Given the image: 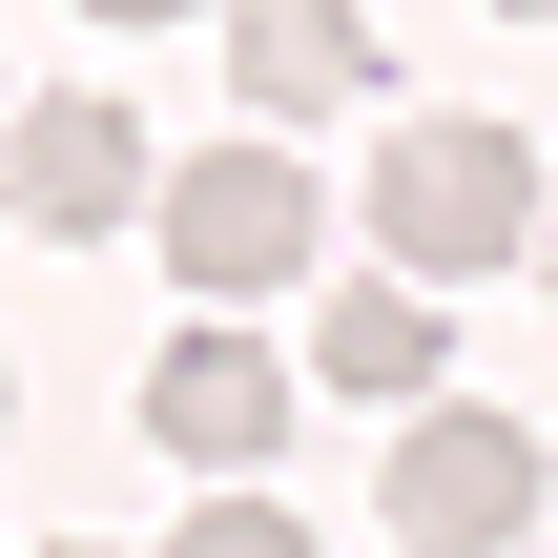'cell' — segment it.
<instances>
[{
  "instance_id": "6da1fadb",
  "label": "cell",
  "mask_w": 558,
  "mask_h": 558,
  "mask_svg": "<svg viewBox=\"0 0 558 558\" xmlns=\"http://www.w3.org/2000/svg\"><path fill=\"white\" fill-rule=\"evenodd\" d=\"M373 248H393V290H456V269H518L538 248V145L518 124H393L373 145Z\"/></svg>"
},
{
  "instance_id": "3957f363",
  "label": "cell",
  "mask_w": 558,
  "mask_h": 558,
  "mask_svg": "<svg viewBox=\"0 0 558 558\" xmlns=\"http://www.w3.org/2000/svg\"><path fill=\"white\" fill-rule=\"evenodd\" d=\"M393 538H414V558H518V538H538V435L414 393V435H393Z\"/></svg>"
},
{
  "instance_id": "7a4b0ae2",
  "label": "cell",
  "mask_w": 558,
  "mask_h": 558,
  "mask_svg": "<svg viewBox=\"0 0 558 558\" xmlns=\"http://www.w3.org/2000/svg\"><path fill=\"white\" fill-rule=\"evenodd\" d=\"M145 186H166V269H186L207 311L290 290V269H311V228H331L290 145H186V166H145Z\"/></svg>"
},
{
  "instance_id": "9c48e42d",
  "label": "cell",
  "mask_w": 558,
  "mask_h": 558,
  "mask_svg": "<svg viewBox=\"0 0 558 558\" xmlns=\"http://www.w3.org/2000/svg\"><path fill=\"white\" fill-rule=\"evenodd\" d=\"M83 21H186V0H83Z\"/></svg>"
},
{
  "instance_id": "8992f818",
  "label": "cell",
  "mask_w": 558,
  "mask_h": 558,
  "mask_svg": "<svg viewBox=\"0 0 558 558\" xmlns=\"http://www.w3.org/2000/svg\"><path fill=\"white\" fill-rule=\"evenodd\" d=\"M228 83H248L269 124L373 104V0H228Z\"/></svg>"
},
{
  "instance_id": "277c9868",
  "label": "cell",
  "mask_w": 558,
  "mask_h": 558,
  "mask_svg": "<svg viewBox=\"0 0 558 558\" xmlns=\"http://www.w3.org/2000/svg\"><path fill=\"white\" fill-rule=\"evenodd\" d=\"M0 207H21L41 248H104V228L145 207V124H124L104 83H62V104H0Z\"/></svg>"
},
{
  "instance_id": "52a82bcc",
  "label": "cell",
  "mask_w": 558,
  "mask_h": 558,
  "mask_svg": "<svg viewBox=\"0 0 558 558\" xmlns=\"http://www.w3.org/2000/svg\"><path fill=\"white\" fill-rule=\"evenodd\" d=\"M435 352H456V311H435V290H393V269L311 311V373H331V393H393V414H414V393H435Z\"/></svg>"
},
{
  "instance_id": "30bf717a",
  "label": "cell",
  "mask_w": 558,
  "mask_h": 558,
  "mask_svg": "<svg viewBox=\"0 0 558 558\" xmlns=\"http://www.w3.org/2000/svg\"><path fill=\"white\" fill-rule=\"evenodd\" d=\"M538 290H558V207H538Z\"/></svg>"
},
{
  "instance_id": "ba28073f",
  "label": "cell",
  "mask_w": 558,
  "mask_h": 558,
  "mask_svg": "<svg viewBox=\"0 0 558 558\" xmlns=\"http://www.w3.org/2000/svg\"><path fill=\"white\" fill-rule=\"evenodd\" d=\"M166 558H331V538H311L290 497H207V518H186V538H166Z\"/></svg>"
},
{
  "instance_id": "8fae6325",
  "label": "cell",
  "mask_w": 558,
  "mask_h": 558,
  "mask_svg": "<svg viewBox=\"0 0 558 558\" xmlns=\"http://www.w3.org/2000/svg\"><path fill=\"white\" fill-rule=\"evenodd\" d=\"M497 21H558V0H497Z\"/></svg>"
},
{
  "instance_id": "7c38bea8",
  "label": "cell",
  "mask_w": 558,
  "mask_h": 558,
  "mask_svg": "<svg viewBox=\"0 0 558 558\" xmlns=\"http://www.w3.org/2000/svg\"><path fill=\"white\" fill-rule=\"evenodd\" d=\"M0 414H21V373H0Z\"/></svg>"
},
{
  "instance_id": "4fadbf2b",
  "label": "cell",
  "mask_w": 558,
  "mask_h": 558,
  "mask_svg": "<svg viewBox=\"0 0 558 558\" xmlns=\"http://www.w3.org/2000/svg\"><path fill=\"white\" fill-rule=\"evenodd\" d=\"M62 558H83V538H62Z\"/></svg>"
},
{
  "instance_id": "5b68a950",
  "label": "cell",
  "mask_w": 558,
  "mask_h": 558,
  "mask_svg": "<svg viewBox=\"0 0 558 558\" xmlns=\"http://www.w3.org/2000/svg\"><path fill=\"white\" fill-rule=\"evenodd\" d=\"M145 435L248 497V476L290 456V352H269V331H166V352H145Z\"/></svg>"
}]
</instances>
